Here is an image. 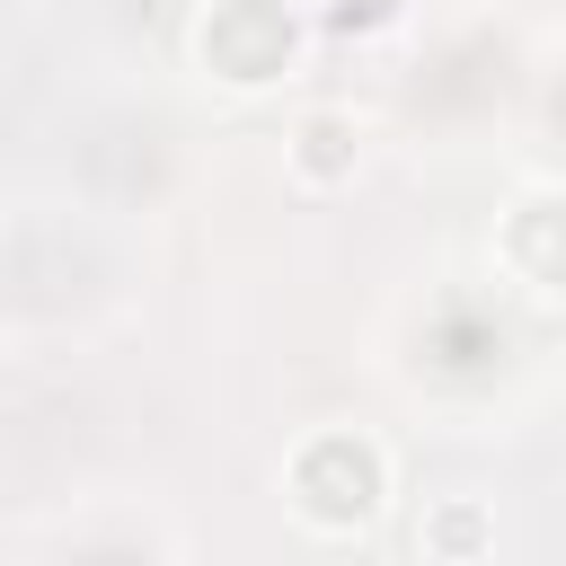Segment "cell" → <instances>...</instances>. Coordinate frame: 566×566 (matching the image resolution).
<instances>
[{"label":"cell","mask_w":566,"mask_h":566,"mask_svg":"<svg viewBox=\"0 0 566 566\" xmlns=\"http://www.w3.org/2000/svg\"><path fill=\"white\" fill-rule=\"evenodd\" d=\"M283 486H292V513L310 531H363L380 513V495H389V451L371 433H354V424H327V433H310L292 451Z\"/></svg>","instance_id":"6da1fadb"},{"label":"cell","mask_w":566,"mask_h":566,"mask_svg":"<svg viewBox=\"0 0 566 566\" xmlns=\"http://www.w3.org/2000/svg\"><path fill=\"white\" fill-rule=\"evenodd\" d=\"M195 53H203L212 80H230V88H265V80L292 71V53H301V18H292L283 0H212V9L195 18Z\"/></svg>","instance_id":"7a4b0ae2"},{"label":"cell","mask_w":566,"mask_h":566,"mask_svg":"<svg viewBox=\"0 0 566 566\" xmlns=\"http://www.w3.org/2000/svg\"><path fill=\"white\" fill-rule=\"evenodd\" d=\"M504 256L531 283H566V195H522L504 212Z\"/></svg>","instance_id":"3957f363"},{"label":"cell","mask_w":566,"mask_h":566,"mask_svg":"<svg viewBox=\"0 0 566 566\" xmlns=\"http://www.w3.org/2000/svg\"><path fill=\"white\" fill-rule=\"evenodd\" d=\"M416 548H424V566H486L495 557V513L478 495H442V504H424Z\"/></svg>","instance_id":"277c9868"},{"label":"cell","mask_w":566,"mask_h":566,"mask_svg":"<svg viewBox=\"0 0 566 566\" xmlns=\"http://www.w3.org/2000/svg\"><path fill=\"white\" fill-rule=\"evenodd\" d=\"M292 177H301V186L354 177V124H345V115H310V124L292 133Z\"/></svg>","instance_id":"5b68a950"}]
</instances>
